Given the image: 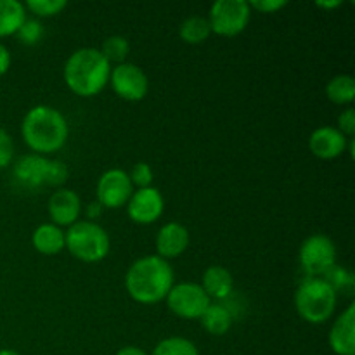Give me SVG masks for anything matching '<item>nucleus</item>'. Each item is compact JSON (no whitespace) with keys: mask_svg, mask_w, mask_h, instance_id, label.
<instances>
[{"mask_svg":"<svg viewBox=\"0 0 355 355\" xmlns=\"http://www.w3.org/2000/svg\"><path fill=\"white\" fill-rule=\"evenodd\" d=\"M113 66L106 61L99 49L82 47L66 59L62 76L68 89L78 97H94L110 83Z\"/></svg>","mask_w":355,"mask_h":355,"instance_id":"obj_3","label":"nucleus"},{"mask_svg":"<svg viewBox=\"0 0 355 355\" xmlns=\"http://www.w3.org/2000/svg\"><path fill=\"white\" fill-rule=\"evenodd\" d=\"M151 355H200L198 347L182 336H168L155 347Z\"/></svg>","mask_w":355,"mask_h":355,"instance_id":"obj_24","label":"nucleus"},{"mask_svg":"<svg viewBox=\"0 0 355 355\" xmlns=\"http://www.w3.org/2000/svg\"><path fill=\"white\" fill-rule=\"evenodd\" d=\"M248 6L252 10L255 9L262 14H274L286 7L288 2L286 0H252V2H248Z\"/></svg>","mask_w":355,"mask_h":355,"instance_id":"obj_32","label":"nucleus"},{"mask_svg":"<svg viewBox=\"0 0 355 355\" xmlns=\"http://www.w3.org/2000/svg\"><path fill=\"white\" fill-rule=\"evenodd\" d=\"M134 193L130 177L121 168H110L99 177L96 187L97 201L103 208H120Z\"/></svg>","mask_w":355,"mask_h":355,"instance_id":"obj_10","label":"nucleus"},{"mask_svg":"<svg viewBox=\"0 0 355 355\" xmlns=\"http://www.w3.org/2000/svg\"><path fill=\"white\" fill-rule=\"evenodd\" d=\"M175 284V276L168 260L158 255H146L135 260L125 274V290L132 300L144 305L165 300Z\"/></svg>","mask_w":355,"mask_h":355,"instance_id":"obj_1","label":"nucleus"},{"mask_svg":"<svg viewBox=\"0 0 355 355\" xmlns=\"http://www.w3.org/2000/svg\"><path fill=\"white\" fill-rule=\"evenodd\" d=\"M298 260L309 277H321L336 263V246L326 234H312L302 243Z\"/></svg>","mask_w":355,"mask_h":355,"instance_id":"obj_7","label":"nucleus"},{"mask_svg":"<svg viewBox=\"0 0 355 355\" xmlns=\"http://www.w3.org/2000/svg\"><path fill=\"white\" fill-rule=\"evenodd\" d=\"M128 177H130L132 186H137L139 189L142 187H149L155 180V172H153L151 165L146 162H139L132 166L130 172H127Z\"/></svg>","mask_w":355,"mask_h":355,"instance_id":"obj_28","label":"nucleus"},{"mask_svg":"<svg viewBox=\"0 0 355 355\" xmlns=\"http://www.w3.org/2000/svg\"><path fill=\"white\" fill-rule=\"evenodd\" d=\"M338 130L342 132L345 137H354L355 134V110L354 107H347L345 111L338 114Z\"/></svg>","mask_w":355,"mask_h":355,"instance_id":"obj_31","label":"nucleus"},{"mask_svg":"<svg viewBox=\"0 0 355 355\" xmlns=\"http://www.w3.org/2000/svg\"><path fill=\"white\" fill-rule=\"evenodd\" d=\"M10 68V52L6 45L0 42V76L6 75Z\"/></svg>","mask_w":355,"mask_h":355,"instance_id":"obj_33","label":"nucleus"},{"mask_svg":"<svg viewBox=\"0 0 355 355\" xmlns=\"http://www.w3.org/2000/svg\"><path fill=\"white\" fill-rule=\"evenodd\" d=\"M26 19V7L19 0H0V38L12 37Z\"/></svg>","mask_w":355,"mask_h":355,"instance_id":"obj_19","label":"nucleus"},{"mask_svg":"<svg viewBox=\"0 0 355 355\" xmlns=\"http://www.w3.org/2000/svg\"><path fill=\"white\" fill-rule=\"evenodd\" d=\"M14 158V141L6 128L0 127V170L10 165Z\"/></svg>","mask_w":355,"mask_h":355,"instance_id":"obj_30","label":"nucleus"},{"mask_svg":"<svg viewBox=\"0 0 355 355\" xmlns=\"http://www.w3.org/2000/svg\"><path fill=\"white\" fill-rule=\"evenodd\" d=\"M321 277L336 291V293L342 290L350 291L354 288V274L350 272V270H347L345 267L336 266V263L331 269L326 270Z\"/></svg>","mask_w":355,"mask_h":355,"instance_id":"obj_25","label":"nucleus"},{"mask_svg":"<svg viewBox=\"0 0 355 355\" xmlns=\"http://www.w3.org/2000/svg\"><path fill=\"white\" fill-rule=\"evenodd\" d=\"M51 159L45 158L42 155H31L21 156L16 163H14L12 175L17 182L28 189H37V187L45 186V179H47V168Z\"/></svg>","mask_w":355,"mask_h":355,"instance_id":"obj_16","label":"nucleus"},{"mask_svg":"<svg viewBox=\"0 0 355 355\" xmlns=\"http://www.w3.org/2000/svg\"><path fill=\"white\" fill-rule=\"evenodd\" d=\"M16 37L19 38L21 44L24 45H35L42 40L44 37V24L38 19H24L21 28L17 30Z\"/></svg>","mask_w":355,"mask_h":355,"instance_id":"obj_27","label":"nucleus"},{"mask_svg":"<svg viewBox=\"0 0 355 355\" xmlns=\"http://www.w3.org/2000/svg\"><path fill=\"white\" fill-rule=\"evenodd\" d=\"M116 355H149L146 350H142L141 347H134V345H127L123 349H120L116 352Z\"/></svg>","mask_w":355,"mask_h":355,"instance_id":"obj_35","label":"nucleus"},{"mask_svg":"<svg viewBox=\"0 0 355 355\" xmlns=\"http://www.w3.org/2000/svg\"><path fill=\"white\" fill-rule=\"evenodd\" d=\"M326 96L335 104H350L355 99V78L350 75H336L326 85Z\"/></svg>","mask_w":355,"mask_h":355,"instance_id":"obj_22","label":"nucleus"},{"mask_svg":"<svg viewBox=\"0 0 355 355\" xmlns=\"http://www.w3.org/2000/svg\"><path fill=\"white\" fill-rule=\"evenodd\" d=\"M21 135L35 155L55 153L66 144L69 125L64 114L47 104H38L26 111L21 121Z\"/></svg>","mask_w":355,"mask_h":355,"instance_id":"obj_2","label":"nucleus"},{"mask_svg":"<svg viewBox=\"0 0 355 355\" xmlns=\"http://www.w3.org/2000/svg\"><path fill=\"white\" fill-rule=\"evenodd\" d=\"M103 210H104V208L101 207L99 201H96V203H90L89 207H87V215H89V220L92 218V222H96V218L101 217Z\"/></svg>","mask_w":355,"mask_h":355,"instance_id":"obj_34","label":"nucleus"},{"mask_svg":"<svg viewBox=\"0 0 355 355\" xmlns=\"http://www.w3.org/2000/svg\"><path fill=\"white\" fill-rule=\"evenodd\" d=\"M0 355H21L16 350H10V349H0Z\"/></svg>","mask_w":355,"mask_h":355,"instance_id":"obj_37","label":"nucleus"},{"mask_svg":"<svg viewBox=\"0 0 355 355\" xmlns=\"http://www.w3.org/2000/svg\"><path fill=\"white\" fill-rule=\"evenodd\" d=\"M201 324L210 335L222 336L231 329L232 312L224 304H210L205 314L201 315Z\"/></svg>","mask_w":355,"mask_h":355,"instance_id":"obj_20","label":"nucleus"},{"mask_svg":"<svg viewBox=\"0 0 355 355\" xmlns=\"http://www.w3.org/2000/svg\"><path fill=\"white\" fill-rule=\"evenodd\" d=\"M110 83L118 97L130 103H139L148 96L149 80L141 66L134 62H121L111 68Z\"/></svg>","mask_w":355,"mask_h":355,"instance_id":"obj_9","label":"nucleus"},{"mask_svg":"<svg viewBox=\"0 0 355 355\" xmlns=\"http://www.w3.org/2000/svg\"><path fill=\"white\" fill-rule=\"evenodd\" d=\"M31 245L42 255H58L64 250V229L52 222L40 224L31 234Z\"/></svg>","mask_w":355,"mask_h":355,"instance_id":"obj_17","label":"nucleus"},{"mask_svg":"<svg viewBox=\"0 0 355 355\" xmlns=\"http://www.w3.org/2000/svg\"><path fill=\"white\" fill-rule=\"evenodd\" d=\"M252 17L246 0H217L211 3L208 12V23H210L211 33L220 37H236L246 30Z\"/></svg>","mask_w":355,"mask_h":355,"instance_id":"obj_6","label":"nucleus"},{"mask_svg":"<svg viewBox=\"0 0 355 355\" xmlns=\"http://www.w3.org/2000/svg\"><path fill=\"white\" fill-rule=\"evenodd\" d=\"M165 210V200L156 187H142L132 193L127 201V214L132 222L139 225H148L158 220Z\"/></svg>","mask_w":355,"mask_h":355,"instance_id":"obj_11","label":"nucleus"},{"mask_svg":"<svg viewBox=\"0 0 355 355\" xmlns=\"http://www.w3.org/2000/svg\"><path fill=\"white\" fill-rule=\"evenodd\" d=\"M49 215H51L52 224L59 227H69L75 222L80 220L82 214V200L78 194L68 187H59L51 198L47 205Z\"/></svg>","mask_w":355,"mask_h":355,"instance_id":"obj_12","label":"nucleus"},{"mask_svg":"<svg viewBox=\"0 0 355 355\" xmlns=\"http://www.w3.org/2000/svg\"><path fill=\"white\" fill-rule=\"evenodd\" d=\"M99 52L106 58V61L110 62V64L111 62L121 64V62H125V59H127L128 52H130V42L125 37H121V35H111V37H107L106 40L103 42Z\"/></svg>","mask_w":355,"mask_h":355,"instance_id":"obj_23","label":"nucleus"},{"mask_svg":"<svg viewBox=\"0 0 355 355\" xmlns=\"http://www.w3.org/2000/svg\"><path fill=\"white\" fill-rule=\"evenodd\" d=\"M338 293L322 277H307L295 293V309L304 321L322 324L335 314Z\"/></svg>","mask_w":355,"mask_h":355,"instance_id":"obj_4","label":"nucleus"},{"mask_svg":"<svg viewBox=\"0 0 355 355\" xmlns=\"http://www.w3.org/2000/svg\"><path fill=\"white\" fill-rule=\"evenodd\" d=\"M165 300L170 312L180 319H201L211 304L210 297L198 283L173 284Z\"/></svg>","mask_w":355,"mask_h":355,"instance_id":"obj_8","label":"nucleus"},{"mask_svg":"<svg viewBox=\"0 0 355 355\" xmlns=\"http://www.w3.org/2000/svg\"><path fill=\"white\" fill-rule=\"evenodd\" d=\"M328 342L336 355H355V304H350L335 319Z\"/></svg>","mask_w":355,"mask_h":355,"instance_id":"obj_15","label":"nucleus"},{"mask_svg":"<svg viewBox=\"0 0 355 355\" xmlns=\"http://www.w3.org/2000/svg\"><path fill=\"white\" fill-rule=\"evenodd\" d=\"M68 2L66 0H28L24 3L28 10L31 14L38 17H51L55 16V14L61 12L62 9H66Z\"/></svg>","mask_w":355,"mask_h":355,"instance_id":"obj_26","label":"nucleus"},{"mask_svg":"<svg viewBox=\"0 0 355 355\" xmlns=\"http://www.w3.org/2000/svg\"><path fill=\"white\" fill-rule=\"evenodd\" d=\"M68 180V166L64 162L59 159H51L47 168V179H45V186L59 187Z\"/></svg>","mask_w":355,"mask_h":355,"instance_id":"obj_29","label":"nucleus"},{"mask_svg":"<svg viewBox=\"0 0 355 355\" xmlns=\"http://www.w3.org/2000/svg\"><path fill=\"white\" fill-rule=\"evenodd\" d=\"M189 241V229L186 225L180 222H168V224L162 225L156 234V255L165 260L175 259L186 252Z\"/></svg>","mask_w":355,"mask_h":355,"instance_id":"obj_14","label":"nucleus"},{"mask_svg":"<svg viewBox=\"0 0 355 355\" xmlns=\"http://www.w3.org/2000/svg\"><path fill=\"white\" fill-rule=\"evenodd\" d=\"M201 288L210 297V300L214 298V300L222 302L231 297L232 288H234V279H232V274L225 267L211 266L205 270Z\"/></svg>","mask_w":355,"mask_h":355,"instance_id":"obj_18","label":"nucleus"},{"mask_svg":"<svg viewBox=\"0 0 355 355\" xmlns=\"http://www.w3.org/2000/svg\"><path fill=\"white\" fill-rule=\"evenodd\" d=\"M179 35L186 44L200 45L211 35L210 23L205 16H189L180 23Z\"/></svg>","mask_w":355,"mask_h":355,"instance_id":"obj_21","label":"nucleus"},{"mask_svg":"<svg viewBox=\"0 0 355 355\" xmlns=\"http://www.w3.org/2000/svg\"><path fill=\"white\" fill-rule=\"evenodd\" d=\"M64 248L82 262L97 263L110 253V234L97 222L78 220L64 231Z\"/></svg>","mask_w":355,"mask_h":355,"instance_id":"obj_5","label":"nucleus"},{"mask_svg":"<svg viewBox=\"0 0 355 355\" xmlns=\"http://www.w3.org/2000/svg\"><path fill=\"white\" fill-rule=\"evenodd\" d=\"M315 6L322 7V9H335V7L342 6V0H331V2H322V0H319Z\"/></svg>","mask_w":355,"mask_h":355,"instance_id":"obj_36","label":"nucleus"},{"mask_svg":"<svg viewBox=\"0 0 355 355\" xmlns=\"http://www.w3.org/2000/svg\"><path fill=\"white\" fill-rule=\"evenodd\" d=\"M349 137L342 134L336 127H319L309 137V149L315 158L335 159L347 151Z\"/></svg>","mask_w":355,"mask_h":355,"instance_id":"obj_13","label":"nucleus"}]
</instances>
